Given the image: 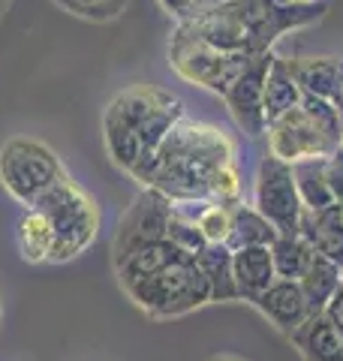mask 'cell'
<instances>
[{
	"instance_id": "6da1fadb",
	"label": "cell",
	"mask_w": 343,
	"mask_h": 361,
	"mask_svg": "<svg viewBox=\"0 0 343 361\" xmlns=\"http://www.w3.org/2000/svg\"><path fill=\"white\" fill-rule=\"evenodd\" d=\"M226 166H235V142L220 127L181 118L160 151L130 175L169 202H196L208 199L211 178Z\"/></svg>"
},
{
	"instance_id": "7a4b0ae2",
	"label": "cell",
	"mask_w": 343,
	"mask_h": 361,
	"mask_svg": "<svg viewBox=\"0 0 343 361\" xmlns=\"http://www.w3.org/2000/svg\"><path fill=\"white\" fill-rule=\"evenodd\" d=\"M184 118V103L154 85H133L121 90L102 115V142L114 166L133 172L151 160L172 127Z\"/></svg>"
},
{
	"instance_id": "3957f363",
	"label": "cell",
	"mask_w": 343,
	"mask_h": 361,
	"mask_svg": "<svg viewBox=\"0 0 343 361\" xmlns=\"http://www.w3.org/2000/svg\"><path fill=\"white\" fill-rule=\"evenodd\" d=\"M178 30L190 33L220 51L265 54L283 37V25L271 13L268 0H223L211 9L178 21Z\"/></svg>"
},
{
	"instance_id": "277c9868",
	"label": "cell",
	"mask_w": 343,
	"mask_h": 361,
	"mask_svg": "<svg viewBox=\"0 0 343 361\" xmlns=\"http://www.w3.org/2000/svg\"><path fill=\"white\" fill-rule=\"evenodd\" d=\"M268 154L286 163L307 157H328L343 148V118L340 111L319 97H301V103L265 127Z\"/></svg>"
},
{
	"instance_id": "5b68a950",
	"label": "cell",
	"mask_w": 343,
	"mask_h": 361,
	"mask_svg": "<svg viewBox=\"0 0 343 361\" xmlns=\"http://www.w3.org/2000/svg\"><path fill=\"white\" fill-rule=\"evenodd\" d=\"M33 208L52 223V232H54V247H52L49 262H66V259L88 250L90 241L97 238L100 211L94 205V199L70 175H64L54 187L45 190L33 202Z\"/></svg>"
},
{
	"instance_id": "8992f818",
	"label": "cell",
	"mask_w": 343,
	"mask_h": 361,
	"mask_svg": "<svg viewBox=\"0 0 343 361\" xmlns=\"http://www.w3.org/2000/svg\"><path fill=\"white\" fill-rule=\"evenodd\" d=\"M130 298L151 316H181L211 301V283L196 259L181 256L157 274L127 286Z\"/></svg>"
},
{
	"instance_id": "52a82bcc",
	"label": "cell",
	"mask_w": 343,
	"mask_h": 361,
	"mask_svg": "<svg viewBox=\"0 0 343 361\" xmlns=\"http://www.w3.org/2000/svg\"><path fill=\"white\" fill-rule=\"evenodd\" d=\"M64 175V163L40 139L18 135V139H9L0 148V184L25 208H33V202L49 187H54Z\"/></svg>"
},
{
	"instance_id": "ba28073f",
	"label": "cell",
	"mask_w": 343,
	"mask_h": 361,
	"mask_svg": "<svg viewBox=\"0 0 343 361\" xmlns=\"http://www.w3.org/2000/svg\"><path fill=\"white\" fill-rule=\"evenodd\" d=\"M253 61V54L244 51H220L214 45L202 42L190 33L178 30L172 33L169 42V63L184 82L199 85L205 90L226 97V90L238 82V75L247 70V63Z\"/></svg>"
},
{
	"instance_id": "9c48e42d",
	"label": "cell",
	"mask_w": 343,
	"mask_h": 361,
	"mask_svg": "<svg viewBox=\"0 0 343 361\" xmlns=\"http://www.w3.org/2000/svg\"><path fill=\"white\" fill-rule=\"evenodd\" d=\"M253 208L277 229V235H299L304 205L292 178V166L280 157L265 154L259 160L253 180Z\"/></svg>"
},
{
	"instance_id": "30bf717a",
	"label": "cell",
	"mask_w": 343,
	"mask_h": 361,
	"mask_svg": "<svg viewBox=\"0 0 343 361\" xmlns=\"http://www.w3.org/2000/svg\"><path fill=\"white\" fill-rule=\"evenodd\" d=\"M169 223H172V202L163 193H157V190L145 187V193L121 217L118 235H114V265L133 250H139L142 244L163 241L169 235Z\"/></svg>"
},
{
	"instance_id": "8fae6325",
	"label": "cell",
	"mask_w": 343,
	"mask_h": 361,
	"mask_svg": "<svg viewBox=\"0 0 343 361\" xmlns=\"http://www.w3.org/2000/svg\"><path fill=\"white\" fill-rule=\"evenodd\" d=\"M274 63V51L253 54V61L247 63V70L238 75V82L226 90V109L238 130L247 133L250 139L265 135V109H262V97H265V75Z\"/></svg>"
},
{
	"instance_id": "7c38bea8",
	"label": "cell",
	"mask_w": 343,
	"mask_h": 361,
	"mask_svg": "<svg viewBox=\"0 0 343 361\" xmlns=\"http://www.w3.org/2000/svg\"><path fill=\"white\" fill-rule=\"evenodd\" d=\"M301 94L328 99L343 118V61L340 58H286Z\"/></svg>"
},
{
	"instance_id": "4fadbf2b",
	"label": "cell",
	"mask_w": 343,
	"mask_h": 361,
	"mask_svg": "<svg viewBox=\"0 0 343 361\" xmlns=\"http://www.w3.org/2000/svg\"><path fill=\"white\" fill-rule=\"evenodd\" d=\"M299 235L319 256L343 268V205H331L325 211H301Z\"/></svg>"
},
{
	"instance_id": "5bb4252c",
	"label": "cell",
	"mask_w": 343,
	"mask_h": 361,
	"mask_svg": "<svg viewBox=\"0 0 343 361\" xmlns=\"http://www.w3.org/2000/svg\"><path fill=\"white\" fill-rule=\"evenodd\" d=\"M253 304L286 334H292L307 316H311V307H307V301H304V292L295 280H274Z\"/></svg>"
},
{
	"instance_id": "9a60e30c",
	"label": "cell",
	"mask_w": 343,
	"mask_h": 361,
	"mask_svg": "<svg viewBox=\"0 0 343 361\" xmlns=\"http://www.w3.org/2000/svg\"><path fill=\"white\" fill-rule=\"evenodd\" d=\"M232 277H235L238 298L256 301L262 292L277 280L271 247H244V250H235L232 253Z\"/></svg>"
},
{
	"instance_id": "2e32d148",
	"label": "cell",
	"mask_w": 343,
	"mask_h": 361,
	"mask_svg": "<svg viewBox=\"0 0 343 361\" xmlns=\"http://www.w3.org/2000/svg\"><path fill=\"white\" fill-rule=\"evenodd\" d=\"M289 337L307 361H343V334L328 322L325 313L307 316Z\"/></svg>"
},
{
	"instance_id": "e0dca14e",
	"label": "cell",
	"mask_w": 343,
	"mask_h": 361,
	"mask_svg": "<svg viewBox=\"0 0 343 361\" xmlns=\"http://www.w3.org/2000/svg\"><path fill=\"white\" fill-rule=\"evenodd\" d=\"M181 256H184V253H181L169 238H163V241H151V244H142L139 250H133L130 256H124L121 262H118L121 286L127 289V286H133V283H139V280L157 274V271H163L166 265L178 262Z\"/></svg>"
},
{
	"instance_id": "ac0fdd59",
	"label": "cell",
	"mask_w": 343,
	"mask_h": 361,
	"mask_svg": "<svg viewBox=\"0 0 343 361\" xmlns=\"http://www.w3.org/2000/svg\"><path fill=\"white\" fill-rule=\"evenodd\" d=\"M301 87L292 78L289 66H286V58L274 54V63L265 75V97H262V109H265V123L277 121L286 111H292L295 106L301 103Z\"/></svg>"
},
{
	"instance_id": "d6986e66",
	"label": "cell",
	"mask_w": 343,
	"mask_h": 361,
	"mask_svg": "<svg viewBox=\"0 0 343 361\" xmlns=\"http://www.w3.org/2000/svg\"><path fill=\"white\" fill-rule=\"evenodd\" d=\"M299 286L304 292V301L311 307V316L313 313H323L328 307V301L335 298V292L343 286V268L335 265L331 259L325 256H313L311 268L304 271V277L299 280Z\"/></svg>"
},
{
	"instance_id": "ffe728a7",
	"label": "cell",
	"mask_w": 343,
	"mask_h": 361,
	"mask_svg": "<svg viewBox=\"0 0 343 361\" xmlns=\"http://www.w3.org/2000/svg\"><path fill=\"white\" fill-rule=\"evenodd\" d=\"M277 241V229L262 217L253 205H238L232 208V226H229V250H244V247H271Z\"/></svg>"
},
{
	"instance_id": "44dd1931",
	"label": "cell",
	"mask_w": 343,
	"mask_h": 361,
	"mask_svg": "<svg viewBox=\"0 0 343 361\" xmlns=\"http://www.w3.org/2000/svg\"><path fill=\"white\" fill-rule=\"evenodd\" d=\"M289 166H292V178H295V187H299L304 211H325L331 205H337L335 193H331L325 180V157H307V160L289 163Z\"/></svg>"
},
{
	"instance_id": "7402d4cb",
	"label": "cell",
	"mask_w": 343,
	"mask_h": 361,
	"mask_svg": "<svg viewBox=\"0 0 343 361\" xmlns=\"http://www.w3.org/2000/svg\"><path fill=\"white\" fill-rule=\"evenodd\" d=\"M199 268L211 283V301H235V277H232V250L226 244H208L199 253Z\"/></svg>"
},
{
	"instance_id": "603a6c76",
	"label": "cell",
	"mask_w": 343,
	"mask_h": 361,
	"mask_svg": "<svg viewBox=\"0 0 343 361\" xmlns=\"http://www.w3.org/2000/svg\"><path fill=\"white\" fill-rule=\"evenodd\" d=\"M52 247H54L52 223L45 220L37 208H28L25 217L18 220V250H21V259L30 262V265L49 262V259H52Z\"/></svg>"
},
{
	"instance_id": "cb8c5ba5",
	"label": "cell",
	"mask_w": 343,
	"mask_h": 361,
	"mask_svg": "<svg viewBox=\"0 0 343 361\" xmlns=\"http://www.w3.org/2000/svg\"><path fill=\"white\" fill-rule=\"evenodd\" d=\"M316 250L307 244L301 235H277V241L271 244V259H274V274L277 280H299L304 271L311 268Z\"/></svg>"
},
{
	"instance_id": "d4e9b609",
	"label": "cell",
	"mask_w": 343,
	"mask_h": 361,
	"mask_svg": "<svg viewBox=\"0 0 343 361\" xmlns=\"http://www.w3.org/2000/svg\"><path fill=\"white\" fill-rule=\"evenodd\" d=\"M268 6L277 16L283 30H295L323 18L328 13L331 0H268Z\"/></svg>"
},
{
	"instance_id": "484cf974",
	"label": "cell",
	"mask_w": 343,
	"mask_h": 361,
	"mask_svg": "<svg viewBox=\"0 0 343 361\" xmlns=\"http://www.w3.org/2000/svg\"><path fill=\"white\" fill-rule=\"evenodd\" d=\"M166 238L178 247L184 256L190 259H199V253L208 247V241H205V235L199 232V226L187 220V217H181V214L172 211V223H169V235Z\"/></svg>"
},
{
	"instance_id": "4316f807",
	"label": "cell",
	"mask_w": 343,
	"mask_h": 361,
	"mask_svg": "<svg viewBox=\"0 0 343 361\" xmlns=\"http://www.w3.org/2000/svg\"><path fill=\"white\" fill-rule=\"evenodd\" d=\"M61 9L73 13L78 18H88V21H109L114 16L124 13L127 0H54Z\"/></svg>"
},
{
	"instance_id": "83f0119b",
	"label": "cell",
	"mask_w": 343,
	"mask_h": 361,
	"mask_svg": "<svg viewBox=\"0 0 343 361\" xmlns=\"http://www.w3.org/2000/svg\"><path fill=\"white\" fill-rule=\"evenodd\" d=\"M217 4H223V0H160V6H163L169 16H175L178 21L196 16V13H202V9H211Z\"/></svg>"
},
{
	"instance_id": "f1b7e54d",
	"label": "cell",
	"mask_w": 343,
	"mask_h": 361,
	"mask_svg": "<svg viewBox=\"0 0 343 361\" xmlns=\"http://www.w3.org/2000/svg\"><path fill=\"white\" fill-rule=\"evenodd\" d=\"M325 180L335 193V202L343 205V148L325 157Z\"/></svg>"
},
{
	"instance_id": "f546056e",
	"label": "cell",
	"mask_w": 343,
	"mask_h": 361,
	"mask_svg": "<svg viewBox=\"0 0 343 361\" xmlns=\"http://www.w3.org/2000/svg\"><path fill=\"white\" fill-rule=\"evenodd\" d=\"M323 313L328 316V322L335 325V329H337V331L343 334V286H340V289L335 292V298L328 301V307H325Z\"/></svg>"
},
{
	"instance_id": "4dcf8cb0",
	"label": "cell",
	"mask_w": 343,
	"mask_h": 361,
	"mask_svg": "<svg viewBox=\"0 0 343 361\" xmlns=\"http://www.w3.org/2000/svg\"><path fill=\"white\" fill-rule=\"evenodd\" d=\"M211 361H241L238 355H220V358H211Z\"/></svg>"
},
{
	"instance_id": "1f68e13d",
	"label": "cell",
	"mask_w": 343,
	"mask_h": 361,
	"mask_svg": "<svg viewBox=\"0 0 343 361\" xmlns=\"http://www.w3.org/2000/svg\"><path fill=\"white\" fill-rule=\"evenodd\" d=\"M0 6H6V0H0Z\"/></svg>"
},
{
	"instance_id": "d6a6232c",
	"label": "cell",
	"mask_w": 343,
	"mask_h": 361,
	"mask_svg": "<svg viewBox=\"0 0 343 361\" xmlns=\"http://www.w3.org/2000/svg\"><path fill=\"white\" fill-rule=\"evenodd\" d=\"M0 13H4V6H0Z\"/></svg>"
}]
</instances>
